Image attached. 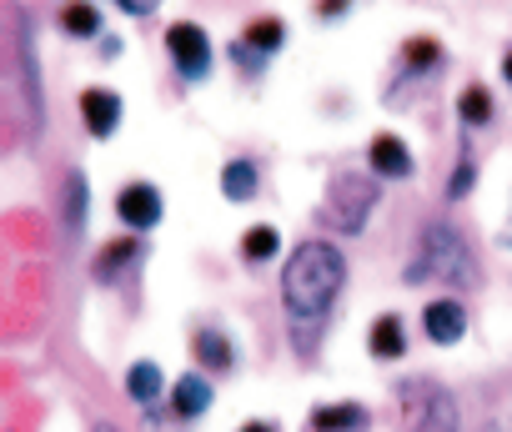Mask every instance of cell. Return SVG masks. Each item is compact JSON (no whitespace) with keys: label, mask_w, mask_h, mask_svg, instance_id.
<instances>
[{"label":"cell","mask_w":512,"mask_h":432,"mask_svg":"<svg viewBox=\"0 0 512 432\" xmlns=\"http://www.w3.org/2000/svg\"><path fill=\"white\" fill-rule=\"evenodd\" d=\"M347 287V257L342 247H332L327 237H307L302 247H292L287 267H282V307L297 327V342L307 337V322L322 327L332 302Z\"/></svg>","instance_id":"obj_1"},{"label":"cell","mask_w":512,"mask_h":432,"mask_svg":"<svg viewBox=\"0 0 512 432\" xmlns=\"http://www.w3.org/2000/svg\"><path fill=\"white\" fill-rule=\"evenodd\" d=\"M447 282V287H472L477 282V257L467 247V237L452 222H432L417 237V257L407 267V282Z\"/></svg>","instance_id":"obj_2"},{"label":"cell","mask_w":512,"mask_h":432,"mask_svg":"<svg viewBox=\"0 0 512 432\" xmlns=\"http://www.w3.org/2000/svg\"><path fill=\"white\" fill-rule=\"evenodd\" d=\"M377 196H382V191H377L372 176H362V171H337V176L327 181V201H322V211H317V222L332 227V232H342V237H362Z\"/></svg>","instance_id":"obj_3"},{"label":"cell","mask_w":512,"mask_h":432,"mask_svg":"<svg viewBox=\"0 0 512 432\" xmlns=\"http://www.w3.org/2000/svg\"><path fill=\"white\" fill-rule=\"evenodd\" d=\"M397 402H402V417H407L412 432H462L452 392L437 387L432 377H407L397 387Z\"/></svg>","instance_id":"obj_4"},{"label":"cell","mask_w":512,"mask_h":432,"mask_svg":"<svg viewBox=\"0 0 512 432\" xmlns=\"http://www.w3.org/2000/svg\"><path fill=\"white\" fill-rule=\"evenodd\" d=\"M16 56H21V91H26V121L41 136L46 131V81H41V46H36V21L21 11L16 16Z\"/></svg>","instance_id":"obj_5"},{"label":"cell","mask_w":512,"mask_h":432,"mask_svg":"<svg viewBox=\"0 0 512 432\" xmlns=\"http://www.w3.org/2000/svg\"><path fill=\"white\" fill-rule=\"evenodd\" d=\"M166 51H171L181 81H206L211 76V36L196 21H176L166 31Z\"/></svg>","instance_id":"obj_6"},{"label":"cell","mask_w":512,"mask_h":432,"mask_svg":"<svg viewBox=\"0 0 512 432\" xmlns=\"http://www.w3.org/2000/svg\"><path fill=\"white\" fill-rule=\"evenodd\" d=\"M116 216H121V227L136 232V237L156 232V227H161V216H166L161 186H151V181H131V186H121V196H116Z\"/></svg>","instance_id":"obj_7"},{"label":"cell","mask_w":512,"mask_h":432,"mask_svg":"<svg viewBox=\"0 0 512 432\" xmlns=\"http://www.w3.org/2000/svg\"><path fill=\"white\" fill-rule=\"evenodd\" d=\"M121 111H126V101L111 86H86L81 91V121H86V131L96 141H111L121 131Z\"/></svg>","instance_id":"obj_8"},{"label":"cell","mask_w":512,"mask_h":432,"mask_svg":"<svg viewBox=\"0 0 512 432\" xmlns=\"http://www.w3.org/2000/svg\"><path fill=\"white\" fill-rule=\"evenodd\" d=\"M422 332H427V342H437V347H457V342L467 337V307H462L457 297H432V302L422 307Z\"/></svg>","instance_id":"obj_9"},{"label":"cell","mask_w":512,"mask_h":432,"mask_svg":"<svg viewBox=\"0 0 512 432\" xmlns=\"http://www.w3.org/2000/svg\"><path fill=\"white\" fill-rule=\"evenodd\" d=\"M367 161H372V171H377L382 181H407V176L417 171V161H412L407 141H402V136H392V131L372 136V146H367Z\"/></svg>","instance_id":"obj_10"},{"label":"cell","mask_w":512,"mask_h":432,"mask_svg":"<svg viewBox=\"0 0 512 432\" xmlns=\"http://www.w3.org/2000/svg\"><path fill=\"white\" fill-rule=\"evenodd\" d=\"M166 397H171V412H176L181 422H196V417H206V412H211V402H216V392H211V382H206L201 372H186V377H176V387H171Z\"/></svg>","instance_id":"obj_11"},{"label":"cell","mask_w":512,"mask_h":432,"mask_svg":"<svg viewBox=\"0 0 512 432\" xmlns=\"http://www.w3.org/2000/svg\"><path fill=\"white\" fill-rule=\"evenodd\" d=\"M372 427V412L362 402H327V407H312L307 417V432H367Z\"/></svg>","instance_id":"obj_12"},{"label":"cell","mask_w":512,"mask_h":432,"mask_svg":"<svg viewBox=\"0 0 512 432\" xmlns=\"http://www.w3.org/2000/svg\"><path fill=\"white\" fill-rule=\"evenodd\" d=\"M256 191H262V166H256L251 156H231L221 166V196L226 201H251Z\"/></svg>","instance_id":"obj_13"},{"label":"cell","mask_w":512,"mask_h":432,"mask_svg":"<svg viewBox=\"0 0 512 432\" xmlns=\"http://www.w3.org/2000/svg\"><path fill=\"white\" fill-rule=\"evenodd\" d=\"M367 352H372L377 362H397V357L407 352V327H402L397 312H382V317L372 322V332H367Z\"/></svg>","instance_id":"obj_14"},{"label":"cell","mask_w":512,"mask_h":432,"mask_svg":"<svg viewBox=\"0 0 512 432\" xmlns=\"http://www.w3.org/2000/svg\"><path fill=\"white\" fill-rule=\"evenodd\" d=\"M191 352H196V362H201L206 372H231V367H236V347H231V337L216 332V327H196Z\"/></svg>","instance_id":"obj_15"},{"label":"cell","mask_w":512,"mask_h":432,"mask_svg":"<svg viewBox=\"0 0 512 432\" xmlns=\"http://www.w3.org/2000/svg\"><path fill=\"white\" fill-rule=\"evenodd\" d=\"M86 206H91L86 176H81V171H71V176H66V196H61V227H66V237H71V242H81V237H86Z\"/></svg>","instance_id":"obj_16"},{"label":"cell","mask_w":512,"mask_h":432,"mask_svg":"<svg viewBox=\"0 0 512 432\" xmlns=\"http://www.w3.org/2000/svg\"><path fill=\"white\" fill-rule=\"evenodd\" d=\"M241 46H246L251 56H262V61H272V56H277V51L287 46V21H282V16H256V21L246 26Z\"/></svg>","instance_id":"obj_17"},{"label":"cell","mask_w":512,"mask_h":432,"mask_svg":"<svg viewBox=\"0 0 512 432\" xmlns=\"http://www.w3.org/2000/svg\"><path fill=\"white\" fill-rule=\"evenodd\" d=\"M126 397L136 402V407H151L156 397H166V372L146 357V362H131V372H126Z\"/></svg>","instance_id":"obj_18"},{"label":"cell","mask_w":512,"mask_h":432,"mask_svg":"<svg viewBox=\"0 0 512 432\" xmlns=\"http://www.w3.org/2000/svg\"><path fill=\"white\" fill-rule=\"evenodd\" d=\"M277 252H282V232H277L272 222H256V227L241 232V262L262 267V262H272Z\"/></svg>","instance_id":"obj_19"},{"label":"cell","mask_w":512,"mask_h":432,"mask_svg":"<svg viewBox=\"0 0 512 432\" xmlns=\"http://www.w3.org/2000/svg\"><path fill=\"white\" fill-rule=\"evenodd\" d=\"M61 31L71 41H96L101 36V11L91 6V0H66L61 6Z\"/></svg>","instance_id":"obj_20"},{"label":"cell","mask_w":512,"mask_h":432,"mask_svg":"<svg viewBox=\"0 0 512 432\" xmlns=\"http://www.w3.org/2000/svg\"><path fill=\"white\" fill-rule=\"evenodd\" d=\"M136 262H141V237H121V242L101 247V257H96V282H111V277H121V272L136 267Z\"/></svg>","instance_id":"obj_21"},{"label":"cell","mask_w":512,"mask_h":432,"mask_svg":"<svg viewBox=\"0 0 512 432\" xmlns=\"http://www.w3.org/2000/svg\"><path fill=\"white\" fill-rule=\"evenodd\" d=\"M492 111H497V106H492V91H487V86H477V81H472V86H462V91H457V116H462V126H467V131L487 126V121H492Z\"/></svg>","instance_id":"obj_22"},{"label":"cell","mask_w":512,"mask_h":432,"mask_svg":"<svg viewBox=\"0 0 512 432\" xmlns=\"http://www.w3.org/2000/svg\"><path fill=\"white\" fill-rule=\"evenodd\" d=\"M402 66H407V76H432V71L442 66V41L412 36V41L402 46Z\"/></svg>","instance_id":"obj_23"},{"label":"cell","mask_w":512,"mask_h":432,"mask_svg":"<svg viewBox=\"0 0 512 432\" xmlns=\"http://www.w3.org/2000/svg\"><path fill=\"white\" fill-rule=\"evenodd\" d=\"M472 181H477V166H472V156H462V161H457V171H452V181H447V196H452V201H462Z\"/></svg>","instance_id":"obj_24"},{"label":"cell","mask_w":512,"mask_h":432,"mask_svg":"<svg viewBox=\"0 0 512 432\" xmlns=\"http://www.w3.org/2000/svg\"><path fill=\"white\" fill-rule=\"evenodd\" d=\"M116 6H121V11H131V16H151V11L161 6V0H116Z\"/></svg>","instance_id":"obj_25"},{"label":"cell","mask_w":512,"mask_h":432,"mask_svg":"<svg viewBox=\"0 0 512 432\" xmlns=\"http://www.w3.org/2000/svg\"><path fill=\"white\" fill-rule=\"evenodd\" d=\"M317 11H322L327 21H337L342 11H352V0H322V6H317Z\"/></svg>","instance_id":"obj_26"},{"label":"cell","mask_w":512,"mask_h":432,"mask_svg":"<svg viewBox=\"0 0 512 432\" xmlns=\"http://www.w3.org/2000/svg\"><path fill=\"white\" fill-rule=\"evenodd\" d=\"M241 432H277V422H262V417H251Z\"/></svg>","instance_id":"obj_27"},{"label":"cell","mask_w":512,"mask_h":432,"mask_svg":"<svg viewBox=\"0 0 512 432\" xmlns=\"http://www.w3.org/2000/svg\"><path fill=\"white\" fill-rule=\"evenodd\" d=\"M502 81H507V86H512V51H507V56H502Z\"/></svg>","instance_id":"obj_28"},{"label":"cell","mask_w":512,"mask_h":432,"mask_svg":"<svg viewBox=\"0 0 512 432\" xmlns=\"http://www.w3.org/2000/svg\"><path fill=\"white\" fill-rule=\"evenodd\" d=\"M91 432H121V427H111V422H96V427H91Z\"/></svg>","instance_id":"obj_29"}]
</instances>
